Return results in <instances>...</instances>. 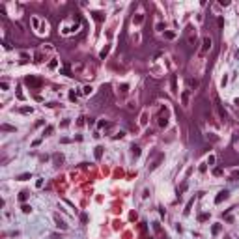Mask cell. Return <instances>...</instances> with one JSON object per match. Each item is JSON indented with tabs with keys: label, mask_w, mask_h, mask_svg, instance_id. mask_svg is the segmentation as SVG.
Returning a JSON list of instances; mask_svg holds the SVG:
<instances>
[{
	"label": "cell",
	"mask_w": 239,
	"mask_h": 239,
	"mask_svg": "<svg viewBox=\"0 0 239 239\" xmlns=\"http://www.w3.org/2000/svg\"><path fill=\"white\" fill-rule=\"evenodd\" d=\"M28 178H30V176H28V174H25V176H21V178H19V179H21V181H26V179H28Z\"/></svg>",
	"instance_id": "1"
}]
</instances>
